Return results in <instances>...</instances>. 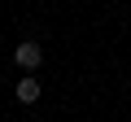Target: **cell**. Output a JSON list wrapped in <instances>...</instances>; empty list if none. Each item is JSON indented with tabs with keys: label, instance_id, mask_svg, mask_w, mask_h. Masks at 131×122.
<instances>
[{
	"label": "cell",
	"instance_id": "2",
	"mask_svg": "<svg viewBox=\"0 0 131 122\" xmlns=\"http://www.w3.org/2000/svg\"><path fill=\"white\" fill-rule=\"evenodd\" d=\"M13 96H18L22 105H35V100L44 96V87H39V79H35V74H26V79H22L18 87H13Z\"/></svg>",
	"mask_w": 131,
	"mask_h": 122
},
{
	"label": "cell",
	"instance_id": "1",
	"mask_svg": "<svg viewBox=\"0 0 131 122\" xmlns=\"http://www.w3.org/2000/svg\"><path fill=\"white\" fill-rule=\"evenodd\" d=\"M13 61H18L22 70H39V66H44V48H39L35 39H26V44H18V52H13Z\"/></svg>",
	"mask_w": 131,
	"mask_h": 122
}]
</instances>
